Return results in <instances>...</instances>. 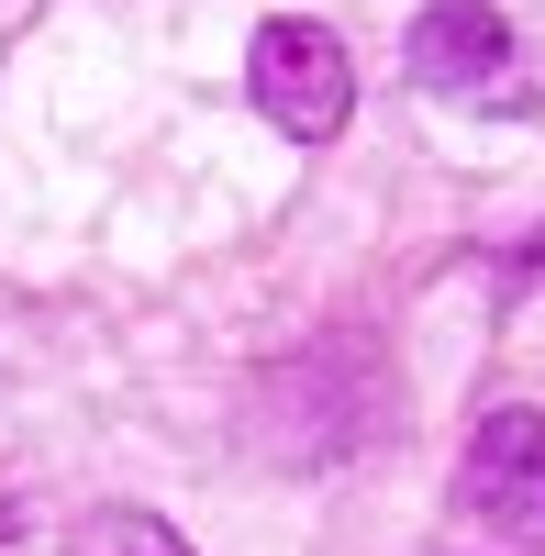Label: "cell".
I'll return each mask as SVG.
<instances>
[{
  "label": "cell",
  "mask_w": 545,
  "mask_h": 556,
  "mask_svg": "<svg viewBox=\"0 0 545 556\" xmlns=\"http://www.w3.org/2000/svg\"><path fill=\"white\" fill-rule=\"evenodd\" d=\"M457 513L502 545H545V412L523 401L479 412V434L457 456Z\"/></svg>",
  "instance_id": "obj_2"
},
{
  "label": "cell",
  "mask_w": 545,
  "mask_h": 556,
  "mask_svg": "<svg viewBox=\"0 0 545 556\" xmlns=\"http://www.w3.org/2000/svg\"><path fill=\"white\" fill-rule=\"evenodd\" d=\"M401 56H413L423 89H457V101H479V89H502V67H512V23L490 12V0H434V12H413Z\"/></svg>",
  "instance_id": "obj_3"
},
{
  "label": "cell",
  "mask_w": 545,
  "mask_h": 556,
  "mask_svg": "<svg viewBox=\"0 0 545 556\" xmlns=\"http://www.w3.org/2000/svg\"><path fill=\"white\" fill-rule=\"evenodd\" d=\"M245 89H256V112L290 134V146H334L345 112H356V67H345V34L334 23H301L279 12L256 34V56H245Z\"/></svg>",
  "instance_id": "obj_1"
},
{
  "label": "cell",
  "mask_w": 545,
  "mask_h": 556,
  "mask_svg": "<svg viewBox=\"0 0 545 556\" xmlns=\"http://www.w3.org/2000/svg\"><path fill=\"white\" fill-rule=\"evenodd\" d=\"M56 556H190V534H178L167 513H134V501H101V513H78L56 534Z\"/></svg>",
  "instance_id": "obj_4"
}]
</instances>
